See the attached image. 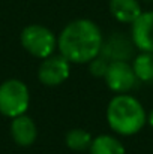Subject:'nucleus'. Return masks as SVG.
I'll return each instance as SVG.
<instances>
[{"label": "nucleus", "mask_w": 153, "mask_h": 154, "mask_svg": "<svg viewBox=\"0 0 153 154\" xmlns=\"http://www.w3.org/2000/svg\"><path fill=\"white\" fill-rule=\"evenodd\" d=\"M101 29L90 20L69 23L57 39L60 54L71 63H89L101 54Z\"/></svg>", "instance_id": "nucleus-1"}, {"label": "nucleus", "mask_w": 153, "mask_h": 154, "mask_svg": "<svg viewBox=\"0 0 153 154\" xmlns=\"http://www.w3.org/2000/svg\"><path fill=\"white\" fill-rule=\"evenodd\" d=\"M107 120L114 132L123 136H131L144 127L147 115L143 105L135 97L129 94H119L108 103Z\"/></svg>", "instance_id": "nucleus-2"}, {"label": "nucleus", "mask_w": 153, "mask_h": 154, "mask_svg": "<svg viewBox=\"0 0 153 154\" xmlns=\"http://www.w3.org/2000/svg\"><path fill=\"white\" fill-rule=\"evenodd\" d=\"M30 102L27 85L20 79H8L0 85V112L5 117L15 118L23 115Z\"/></svg>", "instance_id": "nucleus-3"}, {"label": "nucleus", "mask_w": 153, "mask_h": 154, "mask_svg": "<svg viewBox=\"0 0 153 154\" xmlns=\"http://www.w3.org/2000/svg\"><path fill=\"white\" fill-rule=\"evenodd\" d=\"M20 39H21V45L24 47V50H27L32 55L39 57V58L50 57L57 45V39L54 33L50 29L44 26H38V24L27 26L21 32Z\"/></svg>", "instance_id": "nucleus-4"}, {"label": "nucleus", "mask_w": 153, "mask_h": 154, "mask_svg": "<svg viewBox=\"0 0 153 154\" xmlns=\"http://www.w3.org/2000/svg\"><path fill=\"white\" fill-rule=\"evenodd\" d=\"M104 76L107 85L117 93L129 91L137 82V76L132 66L128 61H122V60L108 63V69Z\"/></svg>", "instance_id": "nucleus-5"}, {"label": "nucleus", "mask_w": 153, "mask_h": 154, "mask_svg": "<svg viewBox=\"0 0 153 154\" xmlns=\"http://www.w3.org/2000/svg\"><path fill=\"white\" fill-rule=\"evenodd\" d=\"M71 61L66 60L62 54L50 55L44 58L38 70V78L44 85H59L69 78Z\"/></svg>", "instance_id": "nucleus-6"}, {"label": "nucleus", "mask_w": 153, "mask_h": 154, "mask_svg": "<svg viewBox=\"0 0 153 154\" xmlns=\"http://www.w3.org/2000/svg\"><path fill=\"white\" fill-rule=\"evenodd\" d=\"M132 42L144 52H153V11L141 12L132 23Z\"/></svg>", "instance_id": "nucleus-7"}, {"label": "nucleus", "mask_w": 153, "mask_h": 154, "mask_svg": "<svg viewBox=\"0 0 153 154\" xmlns=\"http://www.w3.org/2000/svg\"><path fill=\"white\" fill-rule=\"evenodd\" d=\"M134 42H131L129 39H126L122 35H113L105 44L102 42L101 54L102 57H105L107 60L111 61H126L132 57L134 54Z\"/></svg>", "instance_id": "nucleus-8"}, {"label": "nucleus", "mask_w": 153, "mask_h": 154, "mask_svg": "<svg viewBox=\"0 0 153 154\" xmlns=\"http://www.w3.org/2000/svg\"><path fill=\"white\" fill-rule=\"evenodd\" d=\"M11 133H12L14 141L18 145L29 147V145H32L36 141L38 129H36L35 121L30 117H27L26 114H23V115H18V117H15L12 120Z\"/></svg>", "instance_id": "nucleus-9"}, {"label": "nucleus", "mask_w": 153, "mask_h": 154, "mask_svg": "<svg viewBox=\"0 0 153 154\" xmlns=\"http://www.w3.org/2000/svg\"><path fill=\"white\" fill-rule=\"evenodd\" d=\"M110 12L120 23H134L141 15L138 0H110Z\"/></svg>", "instance_id": "nucleus-10"}, {"label": "nucleus", "mask_w": 153, "mask_h": 154, "mask_svg": "<svg viewBox=\"0 0 153 154\" xmlns=\"http://www.w3.org/2000/svg\"><path fill=\"white\" fill-rule=\"evenodd\" d=\"M90 154H125V147L119 139L101 135L92 141Z\"/></svg>", "instance_id": "nucleus-11"}, {"label": "nucleus", "mask_w": 153, "mask_h": 154, "mask_svg": "<svg viewBox=\"0 0 153 154\" xmlns=\"http://www.w3.org/2000/svg\"><path fill=\"white\" fill-rule=\"evenodd\" d=\"M132 69L135 72L137 79L149 82L153 81V52H141L135 57Z\"/></svg>", "instance_id": "nucleus-12"}, {"label": "nucleus", "mask_w": 153, "mask_h": 154, "mask_svg": "<svg viewBox=\"0 0 153 154\" xmlns=\"http://www.w3.org/2000/svg\"><path fill=\"white\" fill-rule=\"evenodd\" d=\"M92 141H93L92 135L83 129H74V130L68 132V135H66V145L75 151H84V150L90 148Z\"/></svg>", "instance_id": "nucleus-13"}, {"label": "nucleus", "mask_w": 153, "mask_h": 154, "mask_svg": "<svg viewBox=\"0 0 153 154\" xmlns=\"http://www.w3.org/2000/svg\"><path fill=\"white\" fill-rule=\"evenodd\" d=\"M108 69V63H107V58L105 57H95L92 61H90V72L95 75V76H104L105 72Z\"/></svg>", "instance_id": "nucleus-14"}, {"label": "nucleus", "mask_w": 153, "mask_h": 154, "mask_svg": "<svg viewBox=\"0 0 153 154\" xmlns=\"http://www.w3.org/2000/svg\"><path fill=\"white\" fill-rule=\"evenodd\" d=\"M149 123L152 124V127H153V109H152V112H150V115H149Z\"/></svg>", "instance_id": "nucleus-15"}]
</instances>
